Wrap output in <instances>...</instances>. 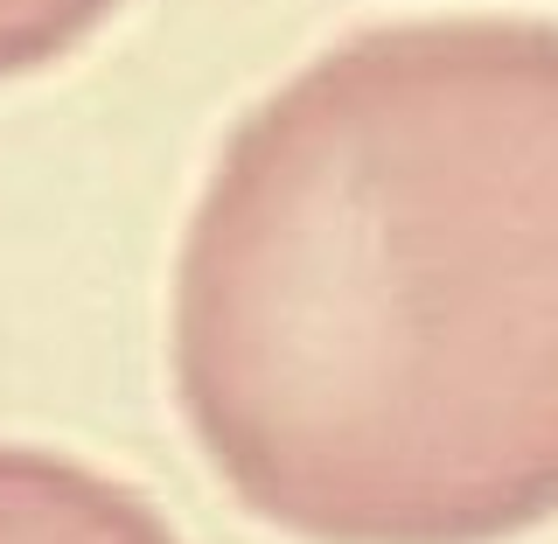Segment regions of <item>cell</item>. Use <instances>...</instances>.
I'll use <instances>...</instances> for the list:
<instances>
[{"mask_svg":"<svg viewBox=\"0 0 558 544\" xmlns=\"http://www.w3.org/2000/svg\"><path fill=\"white\" fill-rule=\"evenodd\" d=\"M174 398L314 544L558 510V28L349 35L223 140L174 258Z\"/></svg>","mask_w":558,"mask_h":544,"instance_id":"obj_1","label":"cell"},{"mask_svg":"<svg viewBox=\"0 0 558 544\" xmlns=\"http://www.w3.org/2000/svg\"><path fill=\"white\" fill-rule=\"evenodd\" d=\"M119 0H0V84L70 57Z\"/></svg>","mask_w":558,"mask_h":544,"instance_id":"obj_3","label":"cell"},{"mask_svg":"<svg viewBox=\"0 0 558 544\" xmlns=\"http://www.w3.org/2000/svg\"><path fill=\"white\" fill-rule=\"evenodd\" d=\"M0 544H174L119 482L35 447H0Z\"/></svg>","mask_w":558,"mask_h":544,"instance_id":"obj_2","label":"cell"}]
</instances>
